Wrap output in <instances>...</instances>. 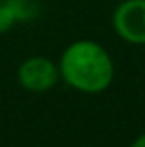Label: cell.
Returning <instances> with one entry per match:
<instances>
[{"label": "cell", "mask_w": 145, "mask_h": 147, "mask_svg": "<svg viewBox=\"0 0 145 147\" xmlns=\"http://www.w3.org/2000/svg\"><path fill=\"white\" fill-rule=\"evenodd\" d=\"M130 147H145V132H143V134H140V136L130 144Z\"/></svg>", "instance_id": "5b68a950"}, {"label": "cell", "mask_w": 145, "mask_h": 147, "mask_svg": "<svg viewBox=\"0 0 145 147\" xmlns=\"http://www.w3.org/2000/svg\"><path fill=\"white\" fill-rule=\"evenodd\" d=\"M0 2H2V0H0Z\"/></svg>", "instance_id": "8992f818"}, {"label": "cell", "mask_w": 145, "mask_h": 147, "mask_svg": "<svg viewBox=\"0 0 145 147\" xmlns=\"http://www.w3.org/2000/svg\"><path fill=\"white\" fill-rule=\"evenodd\" d=\"M112 26L123 41L145 45V0H123L113 9Z\"/></svg>", "instance_id": "3957f363"}, {"label": "cell", "mask_w": 145, "mask_h": 147, "mask_svg": "<svg viewBox=\"0 0 145 147\" xmlns=\"http://www.w3.org/2000/svg\"><path fill=\"white\" fill-rule=\"evenodd\" d=\"M58 67L67 86L87 95L106 91L115 76L110 52L93 39H76L67 45L60 56Z\"/></svg>", "instance_id": "6da1fadb"}, {"label": "cell", "mask_w": 145, "mask_h": 147, "mask_svg": "<svg viewBox=\"0 0 145 147\" xmlns=\"http://www.w3.org/2000/svg\"><path fill=\"white\" fill-rule=\"evenodd\" d=\"M36 15V0H2L0 2V34L9 32L17 22L34 19Z\"/></svg>", "instance_id": "277c9868"}, {"label": "cell", "mask_w": 145, "mask_h": 147, "mask_svg": "<svg viewBox=\"0 0 145 147\" xmlns=\"http://www.w3.org/2000/svg\"><path fill=\"white\" fill-rule=\"evenodd\" d=\"M17 78L22 90L32 93H45L58 86L62 80L60 67L47 56H30L22 60L17 69Z\"/></svg>", "instance_id": "7a4b0ae2"}]
</instances>
